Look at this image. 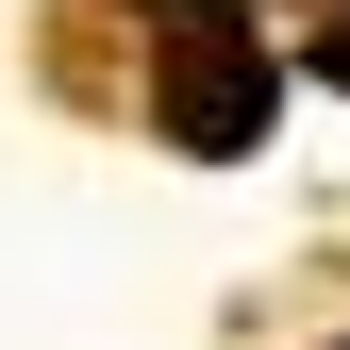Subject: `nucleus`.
I'll use <instances>...</instances> for the list:
<instances>
[{
    "label": "nucleus",
    "instance_id": "obj_2",
    "mask_svg": "<svg viewBox=\"0 0 350 350\" xmlns=\"http://www.w3.org/2000/svg\"><path fill=\"white\" fill-rule=\"evenodd\" d=\"M334 83H350V33H334Z\"/></svg>",
    "mask_w": 350,
    "mask_h": 350
},
{
    "label": "nucleus",
    "instance_id": "obj_1",
    "mask_svg": "<svg viewBox=\"0 0 350 350\" xmlns=\"http://www.w3.org/2000/svg\"><path fill=\"white\" fill-rule=\"evenodd\" d=\"M167 117H184V150H250V117H267V51H250V33H200L184 83H167Z\"/></svg>",
    "mask_w": 350,
    "mask_h": 350
}]
</instances>
